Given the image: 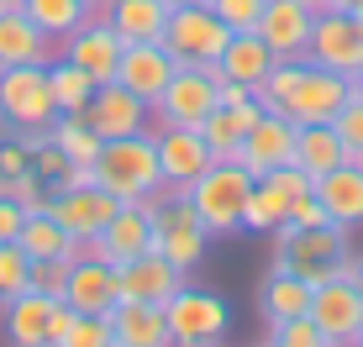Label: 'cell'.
<instances>
[{
    "instance_id": "6da1fadb",
    "label": "cell",
    "mask_w": 363,
    "mask_h": 347,
    "mask_svg": "<svg viewBox=\"0 0 363 347\" xmlns=\"http://www.w3.org/2000/svg\"><path fill=\"white\" fill-rule=\"evenodd\" d=\"M95 184L106 195H116V205H143L153 200L158 190H169L164 174H158V147L147 132H132V137H106L95 153Z\"/></svg>"
},
{
    "instance_id": "7a4b0ae2",
    "label": "cell",
    "mask_w": 363,
    "mask_h": 347,
    "mask_svg": "<svg viewBox=\"0 0 363 347\" xmlns=\"http://www.w3.org/2000/svg\"><path fill=\"white\" fill-rule=\"evenodd\" d=\"M143 205H147V216H153V253H164L174 268L190 274L211 247V227L200 221L190 195L184 190H158L153 200H143Z\"/></svg>"
},
{
    "instance_id": "3957f363",
    "label": "cell",
    "mask_w": 363,
    "mask_h": 347,
    "mask_svg": "<svg viewBox=\"0 0 363 347\" xmlns=\"http://www.w3.org/2000/svg\"><path fill=\"white\" fill-rule=\"evenodd\" d=\"M347 258V227H274V263L300 274L306 284H321L337 274V263Z\"/></svg>"
},
{
    "instance_id": "277c9868",
    "label": "cell",
    "mask_w": 363,
    "mask_h": 347,
    "mask_svg": "<svg viewBox=\"0 0 363 347\" xmlns=\"http://www.w3.org/2000/svg\"><path fill=\"white\" fill-rule=\"evenodd\" d=\"M184 195H190V205L200 210V221L211 227V237H221V232L242 227V205H247V195H253V174L237 164V158H216Z\"/></svg>"
},
{
    "instance_id": "5b68a950",
    "label": "cell",
    "mask_w": 363,
    "mask_h": 347,
    "mask_svg": "<svg viewBox=\"0 0 363 347\" xmlns=\"http://www.w3.org/2000/svg\"><path fill=\"white\" fill-rule=\"evenodd\" d=\"M164 321H169V342L174 347H211L227 337L232 311L216 290H195V284H179V290L164 300Z\"/></svg>"
},
{
    "instance_id": "8992f818",
    "label": "cell",
    "mask_w": 363,
    "mask_h": 347,
    "mask_svg": "<svg viewBox=\"0 0 363 347\" xmlns=\"http://www.w3.org/2000/svg\"><path fill=\"white\" fill-rule=\"evenodd\" d=\"M221 106V74L216 64H179L164 95L153 101L158 127H200L211 110Z\"/></svg>"
},
{
    "instance_id": "52a82bcc",
    "label": "cell",
    "mask_w": 363,
    "mask_h": 347,
    "mask_svg": "<svg viewBox=\"0 0 363 347\" xmlns=\"http://www.w3.org/2000/svg\"><path fill=\"white\" fill-rule=\"evenodd\" d=\"M58 116L53 84H48V64H21L0 69V121L11 132H48Z\"/></svg>"
},
{
    "instance_id": "ba28073f",
    "label": "cell",
    "mask_w": 363,
    "mask_h": 347,
    "mask_svg": "<svg viewBox=\"0 0 363 347\" xmlns=\"http://www.w3.org/2000/svg\"><path fill=\"white\" fill-rule=\"evenodd\" d=\"M227 37H232V27L211 6H174L169 27H164V47L179 64H216Z\"/></svg>"
},
{
    "instance_id": "9c48e42d",
    "label": "cell",
    "mask_w": 363,
    "mask_h": 347,
    "mask_svg": "<svg viewBox=\"0 0 363 347\" xmlns=\"http://www.w3.org/2000/svg\"><path fill=\"white\" fill-rule=\"evenodd\" d=\"M306 58L347 79L353 69H363V21L353 16V11H316Z\"/></svg>"
},
{
    "instance_id": "30bf717a",
    "label": "cell",
    "mask_w": 363,
    "mask_h": 347,
    "mask_svg": "<svg viewBox=\"0 0 363 347\" xmlns=\"http://www.w3.org/2000/svg\"><path fill=\"white\" fill-rule=\"evenodd\" d=\"M48 216L69 232L79 247H90L100 237L111 216H116V195H106L100 184H79V190H53L48 195Z\"/></svg>"
},
{
    "instance_id": "8fae6325",
    "label": "cell",
    "mask_w": 363,
    "mask_h": 347,
    "mask_svg": "<svg viewBox=\"0 0 363 347\" xmlns=\"http://www.w3.org/2000/svg\"><path fill=\"white\" fill-rule=\"evenodd\" d=\"M121 37H116V27L106 21V11H95V16H84L79 27H74L69 37H64V58L69 64H79L84 74H90L95 84H111L116 79V64H121Z\"/></svg>"
},
{
    "instance_id": "7c38bea8",
    "label": "cell",
    "mask_w": 363,
    "mask_h": 347,
    "mask_svg": "<svg viewBox=\"0 0 363 347\" xmlns=\"http://www.w3.org/2000/svg\"><path fill=\"white\" fill-rule=\"evenodd\" d=\"M153 147H158V174H164L169 190H190L200 174L216 164L200 127H164V132H153Z\"/></svg>"
},
{
    "instance_id": "4fadbf2b",
    "label": "cell",
    "mask_w": 363,
    "mask_h": 347,
    "mask_svg": "<svg viewBox=\"0 0 363 347\" xmlns=\"http://www.w3.org/2000/svg\"><path fill=\"white\" fill-rule=\"evenodd\" d=\"M64 300L84 316H111L116 311V263H106L100 253L79 247L69 258V284H64Z\"/></svg>"
},
{
    "instance_id": "5bb4252c",
    "label": "cell",
    "mask_w": 363,
    "mask_h": 347,
    "mask_svg": "<svg viewBox=\"0 0 363 347\" xmlns=\"http://www.w3.org/2000/svg\"><path fill=\"white\" fill-rule=\"evenodd\" d=\"M342 106H347V79L306 58V74H300V84L290 90V101H284V116L295 127H311V121H332Z\"/></svg>"
},
{
    "instance_id": "9a60e30c",
    "label": "cell",
    "mask_w": 363,
    "mask_h": 347,
    "mask_svg": "<svg viewBox=\"0 0 363 347\" xmlns=\"http://www.w3.org/2000/svg\"><path fill=\"white\" fill-rule=\"evenodd\" d=\"M306 316L316 321L337 347H347V342H353V331H358V321H363V295L353 290V279L332 274V279L311 284V311Z\"/></svg>"
},
{
    "instance_id": "2e32d148",
    "label": "cell",
    "mask_w": 363,
    "mask_h": 347,
    "mask_svg": "<svg viewBox=\"0 0 363 347\" xmlns=\"http://www.w3.org/2000/svg\"><path fill=\"white\" fill-rule=\"evenodd\" d=\"M147 101H137V95L127 90V84H95L90 106H84V121H90V132L100 142L106 137H132V132H147Z\"/></svg>"
},
{
    "instance_id": "e0dca14e",
    "label": "cell",
    "mask_w": 363,
    "mask_h": 347,
    "mask_svg": "<svg viewBox=\"0 0 363 347\" xmlns=\"http://www.w3.org/2000/svg\"><path fill=\"white\" fill-rule=\"evenodd\" d=\"M295 153V121L279 116V110H264V116L247 127L242 147H237V164H242L253 179H264V174H274L279 164H290Z\"/></svg>"
},
{
    "instance_id": "ac0fdd59",
    "label": "cell",
    "mask_w": 363,
    "mask_h": 347,
    "mask_svg": "<svg viewBox=\"0 0 363 347\" xmlns=\"http://www.w3.org/2000/svg\"><path fill=\"white\" fill-rule=\"evenodd\" d=\"M174 69H179V58L164 42H127L121 47V64H116V84H127L137 101H147V110H153L164 84L174 79Z\"/></svg>"
},
{
    "instance_id": "d6986e66",
    "label": "cell",
    "mask_w": 363,
    "mask_h": 347,
    "mask_svg": "<svg viewBox=\"0 0 363 347\" xmlns=\"http://www.w3.org/2000/svg\"><path fill=\"white\" fill-rule=\"evenodd\" d=\"M184 284V268H174L164 253H137L127 263H116V300H147V305H164L174 290Z\"/></svg>"
},
{
    "instance_id": "ffe728a7",
    "label": "cell",
    "mask_w": 363,
    "mask_h": 347,
    "mask_svg": "<svg viewBox=\"0 0 363 347\" xmlns=\"http://www.w3.org/2000/svg\"><path fill=\"white\" fill-rule=\"evenodd\" d=\"M311 27H316V11H311V6H300V0H269L253 32L269 42L274 58H306Z\"/></svg>"
},
{
    "instance_id": "44dd1931",
    "label": "cell",
    "mask_w": 363,
    "mask_h": 347,
    "mask_svg": "<svg viewBox=\"0 0 363 347\" xmlns=\"http://www.w3.org/2000/svg\"><path fill=\"white\" fill-rule=\"evenodd\" d=\"M153 247V216L147 205H116V216L100 227V237L90 242V253H100L106 263H127V258Z\"/></svg>"
},
{
    "instance_id": "7402d4cb",
    "label": "cell",
    "mask_w": 363,
    "mask_h": 347,
    "mask_svg": "<svg viewBox=\"0 0 363 347\" xmlns=\"http://www.w3.org/2000/svg\"><path fill=\"white\" fill-rule=\"evenodd\" d=\"M316 200L327 205V216L337 221V227H363V164H337V169H327V174H316Z\"/></svg>"
},
{
    "instance_id": "603a6c76",
    "label": "cell",
    "mask_w": 363,
    "mask_h": 347,
    "mask_svg": "<svg viewBox=\"0 0 363 347\" xmlns=\"http://www.w3.org/2000/svg\"><path fill=\"white\" fill-rule=\"evenodd\" d=\"M58 295L43 290H21L11 300H0V316H6V342L11 347H48V321H53Z\"/></svg>"
},
{
    "instance_id": "cb8c5ba5",
    "label": "cell",
    "mask_w": 363,
    "mask_h": 347,
    "mask_svg": "<svg viewBox=\"0 0 363 347\" xmlns=\"http://www.w3.org/2000/svg\"><path fill=\"white\" fill-rule=\"evenodd\" d=\"M111 337H116V347H174L164 305H147V300H116V311H111Z\"/></svg>"
},
{
    "instance_id": "d4e9b609",
    "label": "cell",
    "mask_w": 363,
    "mask_h": 347,
    "mask_svg": "<svg viewBox=\"0 0 363 347\" xmlns=\"http://www.w3.org/2000/svg\"><path fill=\"white\" fill-rule=\"evenodd\" d=\"M279 64V58L269 53V42L258 32H232L227 37V47H221V58H216V74L221 79H232V84H247V90H258L264 84V74Z\"/></svg>"
},
{
    "instance_id": "484cf974",
    "label": "cell",
    "mask_w": 363,
    "mask_h": 347,
    "mask_svg": "<svg viewBox=\"0 0 363 347\" xmlns=\"http://www.w3.org/2000/svg\"><path fill=\"white\" fill-rule=\"evenodd\" d=\"M21 64H53V37L37 32L27 11H0V69Z\"/></svg>"
},
{
    "instance_id": "4316f807",
    "label": "cell",
    "mask_w": 363,
    "mask_h": 347,
    "mask_svg": "<svg viewBox=\"0 0 363 347\" xmlns=\"http://www.w3.org/2000/svg\"><path fill=\"white\" fill-rule=\"evenodd\" d=\"M169 11H174L169 0H111L106 21L116 27L121 42H164Z\"/></svg>"
},
{
    "instance_id": "83f0119b",
    "label": "cell",
    "mask_w": 363,
    "mask_h": 347,
    "mask_svg": "<svg viewBox=\"0 0 363 347\" xmlns=\"http://www.w3.org/2000/svg\"><path fill=\"white\" fill-rule=\"evenodd\" d=\"M264 116V106H258V95L253 101H242V106H216L206 121H200V137H206V147L216 158H237V147H242L247 137V127Z\"/></svg>"
},
{
    "instance_id": "f1b7e54d",
    "label": "cell",
    "mask_w": 363,
    "mask_h": 347,
    "mask_svg": "<svg viewBox=\"0 0 363 347\" xmlns=\"http://www.w3.org/2000/svg\"><path fill=\"white\" fill-rule=\"evenodd\" d=\"M290 164H300L316 179V174H327L337 164H347V142L337 137V127L332 121H311V127H295V153H290Z\"/></svg>"
},
{
    "instance_id": "f546056e",
    "label": "cell",
    "mask_w": 363,
    "mask_h": 347,
    "mask_svg": "<svg viewBox=\"0 0 363 347\" xmlns=\"http://www.w3.org/2000/svg\"><path fill=\"white\" fill-rule=\"evenodd\" d=\"M258 305H264V316L269 321H290V316H306L311 311V284L290 274V268H279L274 263L264 284H258Z\"/></svg>"
},
{
    "instance_id": "4dcf8cb0",
    "label": "cell",
    "mask_w": 363,
    "mask_h": 347,
    "mask_svg": "<svg viewBox=\"0 0 363 347\" xmlns=\"http://www.w3.org/2000/svg\"><path fill=\"white\" fill-rule=\"evenodd\" d=\"M16 247H21L27 258H74V253H79V242H74L69 232L58 227L53 216H48V210H37V216H27V221H21Z\"/></svg>"
},
{
    "instance_id": "1f68e13d",
    "label": "cell",
    "mask_w": 363,
    "mask_h": 347,
    "mask_svg": "<svg viewBox=\"0 0 363 347\" xmlns=\"http://www.w3.org/2000/svg\"><path fill=\"white\" fill-rule=\"evenodd\" d=\"M290 200H295V195H284L269 174L253 179V195H247V205H242V227L247 232H274L284 216H290Z\"/></svg>"
},
{
    "instance_id": "d6a6232c",
    "label": "cell",
    "mask_w": 363,
    "mask_h": 347,
    "mask_svg": "<svg viewBox=\"0 0 363 347\" xmlns=\"http://www.w3.org/2000/svg\"><path fill=\"white\" fill-rule=\"evenodd\" d=\"M48 84H53V106H58V110L84 116V106H90V95H95V79H90L79 64H69V58L48 64Z\"/></svg>"
},
{
    "instance_id": "836d02e7",
    "label": "cell",
    "mask_w": 363,
    "mask_h": 347,
    "mask_svg": "<svg viewBox=\"0 0 363 347\" xmlns=\"http://www.w3.org/2000/svg\"><path fill=\"white\" fill-rule=\"evenodd\" d=\"M21 11H27L32 27L43 32V37H53V42H64V37L79 27L84 16H90L79 0H21Z\"/></svg>"
},
{
    "instance_id": "e575fe53",
    "label": "cell",
    "mask_w": 363,
    "mask_h": 347,
    "mask_svg": "<svg viewBox=\"0 0 363 347\" xmlns=\"http://www.w3.org/2000/svg\"><path fill=\"white\" fill-rule=\"evenodd\" d=\"M48 137L64 147L69 164H95V153H100V137L90 132V121H84V116H69V110H58V116H53Z\"/></svg>"
},
{
    "instance_id": "d590c367",
    "label": "cell",
    "mask_w": 363,
    "mask_h": 347,
    "mask_svg": "<svg viewBox=\"0 0 363 347\" xmlns=\"http://www.w3.org/2000/svg\"><path fill=\"white\" fill-rule=\"evenodd\" d=\"M264 347H337L311 316H290V321H269V342Z\"/></svg>"
},
{
    "instance_id": "8d00e7d4",
    "label": "cell",
    "mask_w": 363,
    "mask_h": 347,
    "mask_svg": "<svg viewBox=\"0 0 363 347\" xmlns=\"http://www.w3.org/2000/svg\"><path fill=\"white\" fill-rule=\"evenodd\" d=\"M58 347H116V337H111V316H84L79 311Z\"/></svg>"
},
{
    "instance_id": "74e56055",
    "label": "cell",
    "mask_w": 363,
    "mask_h": 347,
    "mask_svg": "<svg viewBox=\"0 0 363 347\" xmlns=\"http://www.w3.org/2000/svg\"><path fill=\"white\" fill-rule=\"evenodd\" d=\"M27 274H32V258L21 253L16 242L0 247V300H11V295L27 290Z\"/></svg>"
},
{
    "instance_id": "f35d334b",
    "label": "cell",
    "mask_w": 363,
    "mask_h": 347,
    "mask_svg": "<svg viewBox=\"0 0 363 347\" xmlns=\"http://www.w3.org/2000/svg\"><path fill=\"white\" fill-rule=\"evenodd\" d=\"M6 195H11L21 210H27V216H37V210H48V195H53V190H48L43 174L27 169V174H16V179H6Z\"/></svg>"
},
{
    "instance_id": "ab89813d",
    "label": "cell",
    "mask_w": 363,
    "mask_h": 347,
    "mask_svg": "<svg viewBox=\"0 0 363 347\" xmlns=\"http://www.w3.org/2000/svg\"><path fill=\"white\" fill-rule=\"evenodd\" d=\"M332 127H337V137L347 142V158H353V164H363V101H353V95H347V106L332 116Z\"/></svg>"
},
{
    "instance_id": "60d3db41",
    "label": "cell",
    "mask_w": 363,
    "mask_h": 347,
    "mask_svg": "<svg viewBox=\"0 0 363 347\" xmlns=\"http://www.w3.org/2000/svg\"><path fill=\"white\" fill-rule=\"evenodd\" d=\"M64 284H69V258H32L27 290H43V295H58V300H64Z\"/></svg>"
},
{
    "instance_id": "b9f144b4",
    "label": "cell",
    "mask_w": 363,
    "mask_h": 347,
    "mask_svg": "<svg viewBox=\"0 0 363 347\" xmlns=\"http://www.w3.org/2000/svg\"><path fill=\"white\" fill-rule=\"evenodd\" d=\"M211 11H216L221 21H227L232 32H253L258 27V16H264V6L269 0H206Z\"/></svg>"
},
{
    "instance_id": "7bdbcfd3",
    "label": "cell",
    "mask_w": 363,
    "mask_h": 347,
    "mask_svg": "<svg viewBox=\"0 0 363 347\" xmlns=\"http://www.w3.org/2000/svg\"><path fill=\"white\" fill-rule=\"evenodd\" d=\"M284 221H290V227H337V221L327 216V205L316 200V190H311V195H295V200H290V216H284Z\"/></svg>"
},
{
    "instance_id": "ee69618b",
    "label": "cell",
    "mask_w": 363,
    "mask_h": 347,
    "mask_svg": "<svg viewBox=\"0 0 363 347\" xmlns=\"http://www.w3.org/2000/svg\"><path fill=\"white\" fill-rule=\"evenodd\" d=\"M64 169H69V158H64V147H58L53 137H48V142L32 153V174H43L48 184H53V179H64Z\"/></svg>"
},
{
    "instance_id": "f6af8a7d",
    "label": "cell",
    "mask_w": 363,
    "mask_h": 347,
    "mask_svg": "<svg viewBox=\"0 0 363 347\" xmlns=\"http://www.w3.org/2000/svg\"><path fill=\"white\" fill-rule=\"evenodd\" d=\"M27 169H32V153H27L16 137H6V142H0V174H6V179H16V174H27Z\"/></svg>"
},
{
    "instance_id": "bcb514c9",
    "label": "cell",
    "mask_w": 363,
    "mask_h": 347,
    "mask_svg": "<svg viewBox=\"0 0 363 347\" xmlns=\"http://www.w3.org/2000/svg\"><path fill=\"white\" fill-rule=\"evenodd\" d=\"M21 221H27V210H21L16 200H11V195H0V242H16Z\"/></svg>"
},
{
    "instance_id": "7dc6e473",
    "label": "cell",
    "mask_w": 363,
    "mask_h": 347,
    "mask_svg": "<svg viewBox=\"0 0 363 347\" xmlns=\"http://www.w3.org/2000/svg\"><path fill=\"white\" fill-rule=\"evenodd\" d=\"M242 101H253V90H247V84L221 79V106H242Z\"/></svg>"
},
{
    "instance_id": "c3c4849f",
    "label": "cell",
    "mask_w": 363,
    "mask_h": 347,
    "mask_svg": "<svg viewBox=\"0 0 363 347\" xmlns=\"http://www.w3.org/2000/svg\"><path fill=\"white\" fill-rule=\"evenodd\" d=\"M347 95H353V101H363V69L347 74Z\"/></svg>"
},
{
    "instance_id": "681fc988",
    "label": "cell",
    "mask_w": 363,
    "mask_h": 347,
    "mask_svg": "<svg viewBox=\"0 0 363 347\" xmlns=\"http://www.w3.org/2000/svg\"><path fill=\"white\" fill-rule=\"evenodd\" d=\"M353 290L363 295V258H353Z\"/></svg>"
},
{
    "instance_id": "f907efd6",
    "label": "cell",
    "mask_w": 363,
    "mask_h": 347,
    "mask_svg": "<svg viewBox=\"0 0 363 347\" xmlns=\"http://www.w3.org/2000/svg\"><path fill=\"white\" fill-rule=\"evenodd\" d=\"M79 6H84V11H90V16H95V11H106L111 0H79Z\"/></svg>"
},
{
    "instance_id": "816d5d0a",
    "label": "cell",
    "mask_w": 363,
    "mask_h": 347,
    "mask_svg": "<svg viewBox=\"0 0 363 347\" xmlns=\"http://www.w3.org/2000/svg\"><path fill=\"white\" fill-rule=\"evenodd\" d=\"M358 0H327V11H353Z\"/></svg>"
},
{
    "instance_id": "f5cc1de1",
    "label": "cell",
    "mask_w": 363,
    "mask_h": 347,
    "mask_svg": "<svg viewBox=\"0 0 363 347\" xmlns=\"http://www.w3.org/2000/svg\"><path fill=\"white\" fill-rule=\"evenodd\" d=\"M347 347H363V321H358V331H353V342H347Z\"/></svg>"
},
{
    "instance_id": "db71d44e",
    "label": "cell",
    "mask_w": 363,
    "mask_h": 347,
    "mask_svg": "<svg viewBox=\"0 0 363 347\" xmlns=\"http://www.w3.org/2000/svg\"><path fill=\"white\" fill-rule=\"evenodd\" d=\"M300 6H311V11H327V0H300Z\"/></svg>"
},
{
    "instance_id": "11a10c76",
    "label": "cell",
    "mask_w": 363,
    "mask_h": 347,
    "mask_svg": "<svg viewBox=\"0 0 363 347\" xmlns=\"http://www.w3.org/2000/svg\"><path fill=\"white\" fill-rule=\"evenodd\" d=\"M0 11H21V0H0Z\"/></svg>"
},
{
    "instance_id": "9f6ffc18",
    "label": "cell",
    "mask_w": 363,
    "mask_h": 347,
    "mask_svg": "<svg viewBox=\"0 0 363 347\" xmlns=\"http://www.w3.org/2000/svg\"><path fill=\"white\" fill-rule=\"evenodd\" d=\"M169 6H206V0H169Z\"/></svg>"
},
{
    "instance_id": "6f0895ef",
    "label": "cell",
    "mask_w": 363,
    "mask_h": 347,
    "mask_svg": "<svg viewBox=\"0 0 363 347\" xmlns=\"http://www.w3.org/2000/svg\"><path fill=\"white\" fill-rule=\"evenodd\" d=\"M211 347H221V342H211Z\"/></svg>"
},
{
    "instance_id": "680465c9",
    "label": "cell",
    "mask_w": 363,
    "mask_h": 347,
    "mask_svg": "<svg viewBox=\"0 0 363 347\" xmlns=\"http://www.w3.org/2000/svg\"><path fill=\"white\" fill-rule=\"evenodd\" d=\"M0 247H6V242H0Z\"/></svg>"
}]
</instances>
